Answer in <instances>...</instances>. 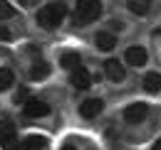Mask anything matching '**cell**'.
<instances>
[{
  "label": "cell",
  "instance_id": "4fadbf2b",
  "mask_svg": "<svg viewBox=\"0 0 161 150\" xmlns=\"http://www.w3.org/2000/svg\"><path fill=\"white\" fill-rule=\"evenodd\" d=\"M144 89H146L149 94H156V91H161V74H156V72H149V74L144 76Z\"/></svg>",
  "mask_w": 161,
  "mask_h": 150
},
{
  "label": "cell",
  "instance_id": "6da1fadb",
  "mask_svg": "<svg viewBox=\"0 0 161 150\" xmlns=\"http://www.w3.org/2000/svg\"><path fill=\"white\" fill-rule=\"evenodd\" d=\"M64 15H67V5H64L62 0L47 2L40 12H37V25L45 27V30H55L62 20H64Z\"/></svg>",
  "mask_w": 161,
  "mask_h": 150
},
{
  "label": "cell",
  "instance_id": "7c38bea8",
  "mask_svg": "<svg viewBox=\"0 0 161 150\" xmlns=\"http://www.w3.org/2000/svg\"><path fill=\"white\" fill-rule=\"evenodd\" d=\"M94 42H97V49H102V52H109V49L117 47V37L112 32H99Z\"/></svg>",
  "mask_w": 161,
  "mask_h": 150
},
{
  "label": "cell",
  "instance_id": "ba28073f",
  "mask_svg": "<svg viewBox=\"0 0 161 150\" xmlns=\"http://www.w3.org/2000/svg\"><path fill=\"white\" fill-rule=\"evenodd\" d=\"M102 108H104V103H102V98H87L84 103L80 106V113L84 118H94V116H99Z\"/></svg>",
  "mask_w": 161,
  "mask_h": 150
},
{
  "label": "cell",
  "instance_id": "5b68a950",
  "mask_svg": "<svg viewBox=\"0 0 161 150\" xmlns=\"http://www.w3.org/2000/svg\"><path fill=\"white\" fill-rule=\"evenodd\" d=\"M146 113H149L146 103H131L129 108H124V121L126 123H141L146 118Z\"/></svg>",
  "mask_w": 161,
  "mask_h": 150
},
{
  "label": "cell",
  "instance_id": "e0dca14e",
  "mask_svg": "<svg viewBox=\"0 0 161 150\" xmlns=\"http://www.w3.org/2000/svg\"><path fill=\"white\" fill-rule=\"evenodd\" d=\"M13 15H15V8L8 0H0V20H10Z\"/></svg>",
  "mask_w": 161,
  "mask_h": 150
},
{
  "label": "cell",
  "instance_id": "7a4b0ae2",
  "mask_svg": "<svg viewBox=\"0 0 161 150\" xmlns=\"http://www.w3.org/2000/svg\"><path fill=\"white\" fill-rule=\"evenodd\" d=\"M102 15V2L99 0H77V8H75V27L77 25H89V22H94V20Z\"/></svg>",
  "mask_w": 161,
  "mask_h": 150
},
{
  "label": "cell",
  "instance_id": "ac0fdd59",
  "mask_svg": "<svg viewBox=\"0 0 161 150\" xmlns=\"http://www.w3.org/2000/svg\"><path fill=\"white\" fill-rule=\"evenodd\" d=\"M25 101H27V89L20 86V89H18V94H15V103H25Z\"/></svg>",
  "mask_w": 161,
  "mask_h": 150
},
{
  "label": "cell",
  "instance_id": "8992f818",
  "mask_svg": "<svg viewBox=\"0 0 161 150\" xmlns=\"http://www.w3.org/2000/svg\"><path fill=\"white\" fill-rule=\"evenodd\" d=\"M69 81H72V86H75V89L84 91V89H89V84H92V74H89L87 69L77 67V69H72V74H69Z\"/></svg>",
  "mask_w": 161,
  "mask_h": 150
},
{
  "label": "cell",
  "instance_id": "44dd1931",
  "mask_svg": "<svg viewBox=\"0 0 161 150\" xmlns=\"http://www.w3.org/2000/svg\"><path fill=\"white\" fill-rule=\"evenodd\" d=\"M154 150H161V138L156 140V143H154Z\"/></svg>",
  "mask_w": 161,
  "mask_h": 150
},
{
  "label": "cell",
  "instance_id": "277c9868",
  "mask_svg": "<svg viewBox=\"0 0 161 150\" xmlns=\"http://www.w3.org/2000/svg\"><path fill=\"white\" fill-rule=\"evenodd\" d=\"M22 113H25L27 118H45V116H50V103H47V101H40V98H27Z\"/></svg>",
  "mask_w": 161,
  "mask_h": 150
},
{
  "label": "cell",
  "instance_id": "52a82bcc",
  "mask_svg": "<svg viewBox=\"0 0 161 150\" xmlns=\"http://www.w3.org/2000/svg\"><path fill=\"white\" fill-rule=\"evenodd\" d=\"M104 72H107V79H112V81H124V76H126L121 62H117V59H107L104 62Z\"/></svg>",
  "mask_w": 161,
  "mask_h": 150
},
{
  "label": "cell",
  "instance_id": "9c48e42d",
  "mask_svg": "<svg viewBox=\"0 0 161 150\" xmlns=\"http://www.w3.org/2000/svg\"><path fill=\"white\" fill-rule=\"evenodd\" d=\"M126 64L144 67V64H146V49H144V47H129V49H126Z\"/></svg>",
  "mask_w": 161,
  "mask_h": 150
},
{
  "label": "cell",
  "instance_id": "30bf717a",
  "mask_svg": "<svg viewBox=\"0 0 161 150\" xmlns=\"http://www.w3.org/2000/svg\"><path fill=\"white\" fill-rule=\"evenodd\" d=\"M50 72H52V69H50V64L40 59V62H35V64L30 67V79H32V81H42V79H47V76H50Z\"/></svg>",
  "mask_w": 161,
  "mask_h": 150
},
{
  "label": "cell",
  "instance_id": "ffe728a7",
  "mask_svg": "<svg viewBox=\"0 0 161 150\" xmlns=\"http://www.w3.org/2000/svg\"><path fill=\"white\" fill-rule=\"evenodd\" d=\"M22 5H35V2H37V0H20Z\"/></svg>",
  "mask_w": 161,
  "mask_h": 150
},
{
  "label": "cell",
  "instance_id": "3957f363",
  "mask_svg": "<svg viewBox=\"0 0 161 150\" xmlns=\"http://www.w3.org/2000/svg\"><path fill=\"white\" fill-rule=\"evenodd\" d=\"M0 145L5 150H18V133H15L13 121H8V118L0 121Z\"/></svg>",
  "mask_w": 161,
  "mask_h": 150
},
{
  "label": "cell",
  "instance_id": "2e32d148",
  "mask_svg": "<svg viewBox=\"0 0 161 150\" xmlns=\"http://www.w3.org/2000/svg\"><path fill=\"white\" fill-rule=\"evenodd\" d=\"M126 5L134 15H146L149 12V0H126Z\"/></svg>",
  "mask_w": 161,
  "mask_h": 150
},
{
  "label": "cell",
  "instance_id": "7402d4cb",
  "mask_svg": "<svg viewBox=\"0 0 161 150\" xmlns=\"http://www.w3.org/2000/svg\"><path fill=\"white\" fill-rule=\"evenodd\" d=\"M62 150H77V148H72V145H64V148H62Z\"/></svg>",
  "mask_w": 161,
  "mask_h": 150
},
{
  "label": "cell",
  "instance_id": "d6986e66",
  "mask_svg": "<svg viewBox=\"0 0 161 150\" xmlns=\"http://www.w3.org/2000/svg\"><path fill=\"white\" fill-rule=\"evenodd\" d=\"M13 39V32L8 27H0V42H10Z\"/></svg>",
  "mask_w": 161,
  "mask_h": 150
},
{
  "label": "cell",
  "instance_id": "8fae6325",
  "mask_svg": "<svg viewBox=\"0 0 161 150\" xmlns=\"http://www.w3.org/2000/svg\"><path fill=\"white\" fill-rule=\"evenodd\" d=\"M47 148V138L42 135H27L20 143V150H45Z\"/></svg>",
  "mask_w": 161,
  "mask_h": 150
},
{
  "label": "cell",
  "instance_id": "5bb4252c",
  "mask_svg": "<svg viewBox=\"0 0 161 150\" xmlns=\"http://www.w3.org/2000/svg\"><path fill=\"white\" fill-rule=\"evenodd\" d=\"M13 81H15L13 69H8V67H0V91H8V89L13 86Z\"/></svg>",
  "mask_w": 161,
  "mask_h": 150
},
{
  "label": "cell",
  "instance_id": "9a60e30c",
  "mask_svg": "<svg viewBox=\"0 0 161 150\" xmlns=\"http://www.w3.org/2000/svg\"><path fill=\"white\" fill-rule=\"evenodd\" d=\"M60 62H62V67H64V69H77V67H80V62H82V57L77 54V52H64Z\"/></svg>",
  "mask_w": 161,
  "mask_h": 150
}]
</instances>
